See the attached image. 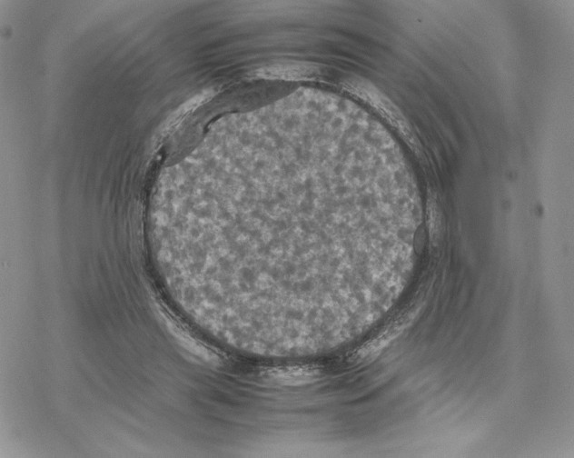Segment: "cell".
Listing matches in <instances>:
<instances>
[{
    "mask_svg": "<svg viewBox=\"0 0 574 458\" xmlns=\"http://www.w3.org/2000/svg\"><path fill=\"white\" fill-rule=\"evenodd\" d=\"M318 66L304 63H279L259 68L254 75L272 79L298 80L317 75Z\"/></svg>",
    "mask_w": 574,
    "mask_h": 458,
    "instance_id": "cell-2",
    "label": "cell"
},
{
    "mask_svg": "<svg viewBox=\"0 0 574 458\" xmlns=\"http://www.w3.org/2000/svg\"><path fill=\"white\" fill-rule=\"evenodd\" d=\"M341 86L345 92L366 103L395 127L405 134L410 133L408 123L399 108L371 82L352 76L343 80Z\"/></svg>",
    "mask_w": 574,
    "mask_h": 458,
    "instance_id": "cell-1",
    "label": "cell"
}]
</instances>
